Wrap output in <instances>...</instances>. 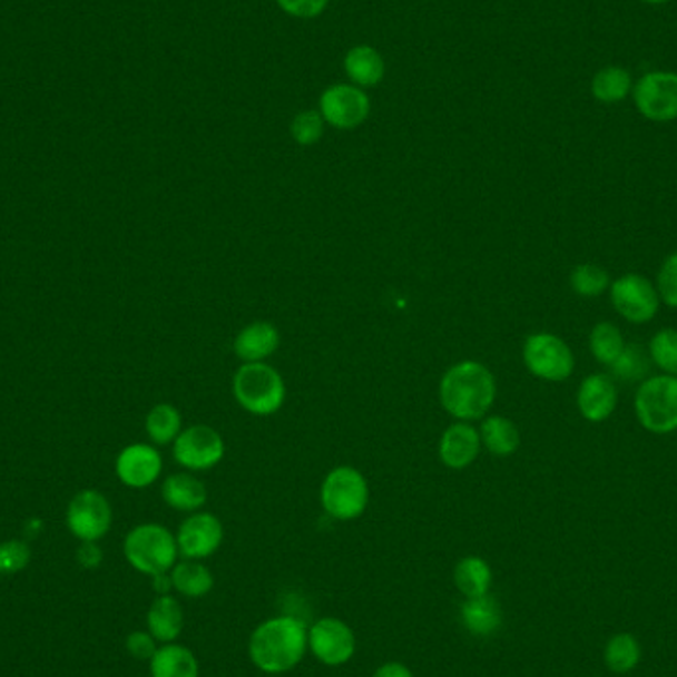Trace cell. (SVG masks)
Masks as SVG:
<instances>
[{
  "instance_id": "cell-25",
  "label": "cell",
  "mask_w": 677,
  "mask_h": 677,
  "mask_svg": "<svg viewBox=\"0 0 677 677\" xmlns=\"http://www.w3.org/2000/svg\"><path fill=\"white\" fill-rule=\"evenodd\" d=\"M493 580V572L488 561L481 557H463L454 569V585L465 598L488 595Z\"/></svg>"
},
{
  "instance_id": "cell-26",
  "label": "cell",
  "mask_w": 677,
  "mask_h": 677,
  "mask_svg": "<svg viewBox=\"0 0 677 677\" xmlns=\"http://www.w3.org/2000/svg\"><path fill=\"white\" fill-rule=\"evenodd\" d=\"M173 588L187 598L206 597L214 587L213 572L200 561L177 562L170 570Z\"/></svg>"
},
{
  "instance_id": "cell-29",
  "label": "cell",
  "mask_w": 677,
  "mask_h": 677,
  "mask_svg": "<svg viewBox=\"0 0 677 677\" xmlns=\"http://www.w3.org/2000/svg\"><path fill=\"white\" fill-rule=\"evenodd\" d=\"M640 644L632 634H616L605 648V661L610 671L615 674H628L632 671L640 661Z\"/></svg>"
},
{
  "instance_id": "cell-35",
  "label": "cell",
  "mask_w": 677,
  "mask_h": 677,
  "mask_svg": "<svg viewBox=\"0 0 677 677\" xmlns=\"http://www.w3.org/2000/svg\"><path fill=\"white\" fill-rule=\"evenodd\" d=\"M656 290L659 302L666 303L671 310H677V252L669 254L659 267Z\"/></svg>"
},
{
  "instance_id": "cell-40",
  "label": "cell",
  "mask_w": 677,
  "mask_h": 677,
  "mask_svg": "<svg viewBox=\"0 0 677 677\" xmlns=\"http://www.w3.org/2000/svg\"><path fill=\"white\" fill-rule=\"evenodd\" d=\"M373 677H414V674L401 661H389L376 669Z\"/></svg>"
},
{
  "instance_id": "cell-42",
  "label": "cell",
  "mask_w": 677,
  "mask_h": 677,
  "mask_svg": "<svg viewBox=\"0 0 677 677\" xmlns=\"http://www.w3.org/2000/svg\"><path fill=\"white\" fill-rule=\"evenodd\" d=\"M644 2H648V4H664V2H669V0H644Z\"/></svg>"
},
{
  "instance_id": "cell-31",
  "label": "cell",
  "mask_w": 677,
  "mask_h": 677,
  "mask_svg": "<svg viewBox=\"0 0 677 677\" xmlns=\"http://www.w3.org/2000/svg\"><path fill=\"white\" fill-rule=\"evenodd\" d=\"M569 284L580 297H598L610 290V274L597 264H579L570 272Z\"/></svg>"
},
{
  "instance_id": "cell-36",
  "label": "cell",
  "mask_w": 677,
  "mask_h": 677,
  "mask_svg": "<svg viewBox=\"0 0 677 677\" xmlns=\"http://www.w3.org/2000/svg\"><path fill=\"white\" fill-rule=\"evenodd\" d=\"M30 562V549L22 541L0 543V575H14Z\"/></svg>"
},
{
  "instance_id": "cell-39",
  "label": "cell",
  "mask_w": 677,
  "mask_h": 677,
  "mask_svg": "<svg viewBox=\"0 0 677 677\" xmlns=\"http://www.w3.org/2000/svg\"><path fill=\"white\" fill-rule=\"evenodd\" d=\"M101 559H104L101 549H99L98 543H94V541H86V543H81L80 549H78V561H80L81 567H86V569H96V567H99Z\"/></svg>"
},
{
  "instance_id": "cell-15",
  "label": "cell",
  "mask_w": 677,
  "mask_h": 677,
  "mask_svg": "<svg viewBox=\"0 0 677 677\" xmlns=\"http://www.w3.org/2000/svg\"><path fill=\"white\" fill-rule=\"evenodd\" d=\"M160 472H163V458L155 445L137 442L125 445L117 455V478L131 490L149 488L159 480Z\"/></svg>"
},
{
  "instance_id": "cell-17",
  "label": "cell",
  "mask_w": 677,
  "mask_h": 677,
  "mask_svg": "<svg viewBox=\"0 0 677 677\" xmlns=\"http://www.w3.org/2000/svg\"><path fill=\"white\" fill-rule=\"evenodd\" d=\"M440 460L450 470H465L472 465L481 452L480 430L470 424L458 420L454 424L445 428L444 434L440 438Z\"/></svg>"
},
{
  "instance_id": "cell-7",
  "label": "cell",
  "mask_w": 677,
  "mask_h": 677,
  "mask_svg": "<svg viewBox=\"0 0 677 677\" xmlns=\"http://www.w3.org/2000/svg\"><path fill=\"white\" fill-rule=\"evenodd\" d=\"M523 363L529 373L547 383H562L575 371L572 351L552 333H533L526 338Z\"/></svg>"
},
{
  "instance_id": "cell-14",
  "label": "cell",
  "mask_w": 677,
  "mask_h": 677,
  "mask_svg": "<svg viewBox=\"0 0 677 677\" xmlns=\"http://www.w3.org/2000/svg\"><path fill=\"white\" fill-rule=\"evenodd\" d=\"M320 114L325 124L337 129H355L371 114V101L363 89L349 84H337L323 91Z\"/></svg>"
},
{
  "instance_id": "cell-11",
  "label": "cell",
  "mask_w": 677,
  "mask_h": 677,
  "mask_svg": "<svg viewBox=\"0 0 677 677\" xmlns=\"http://www.w3.org/2000/svg\"><path fill=\"white\" fill-rule=\"evenodd\" d=\"M634 101L641 116L650 121L677 119V73L650 71L634 86Z\"/></svg>"
},
{
  "instance_id": "cell-34",
  "label": "cell",
  "mask_w": 677,
  "mask_h": 677,
  "mask_svg": "<svg viewBox=\"0 0 677 677\" xmlns=\"http://www.w3.org/2000/svg\"><path fill=\"white\" fill-rule=\"evenodd\" d=\"M612 373L622 381H634L640 379L648 371V353L641 351L638 345H626L622 355L610 366Z\"/></svg>"
},
{
  "instance_id": "cell-24",
  "label": "cell",
  "mask_w": 677,
  "mask_h": 677,
  "mask_svg": "<svg viewBox=\"0 0 677 677\" xmlns=\"http://www.w3.org/2000/svg\"><path fill=\"white\" fill-rule=\"evenodd\" d=\"M345 71L356 86L373 88L383 80V56L371 46H355L345 56Z\"/></svg>"
},
{
  "instance_id": "cell-6",
  "label": "cell",
  "mask_w": 677,
  "mask_h": 677,
  "mask_svg": "<svg viewBox=\"0 0 677 677\" xmlns=\"http://www.w3.org/2000/svg\"><path fill=\"white\" fill-rule=\"evenodd\" d=\"M320 498L327 516L337 521H353L369 508L371 490L363 473L351 465H338L325 475Z\"/></svg>"
},
{
  "instance_id": "cell-13",
  "label": "cell",
  "mask_w": 677,
  "mask_h": 677,
  "mask_svg": "<svg viewBox=\"0 0 677 677\" xmlns=\"http://www.w3.org/2000/svg\"><path fill=\"white\" fill-rule=\"evenodd\" d=\"M178 552L190 561L213 557L224 541V527L218 517L196 511L180 523L177 534Z\"/></svg>"
},
{
  "instance_id": "cell-41",
  "label": "cell",
  "mask_w": 677,
  "mask_h": 677,
  "mask_svg": "<svg viewBox=\"0 0 677 677\" xmlns=\"http://www.w3.org/2000/svg\"><path fill=\"white\" fill-rule=\"evenodd\" d=\"M153 580H155L153 588L159 592V597H163V595H169L170 590H173V579H170V572L157 575V577H153Z\"/></svg>"
},
{
  "instance_id": "cell-33",
  "label": "cell",
  "mask_w": 677,
  "mask_h": 677,
  "mask_svg": "<svg viewBox=\"0 0 677 677\" xmlns=\"http://www.w3.org/2000/svg\"><path fill=\"white\" fill-rule=\"evenodd\" d=\"M323 124H325V119L320 111L307 109V111H302L294 117L290 131H292L295 143H300L303 147H310L323 137Z\"/></svg>"
},
{
  "instance_id": "cell-4",
  "label": "cell",
  "mask_w": 677,
  "mask_h": 677,
  "mask_svg": "<svg viewBox=\"0 0 677 677\" xmlns=\"http://www.w3.org/2000/svg\"><path fill=\"white\" fill-rule=\"evenodd\" d=\"M232 391L242 409L254 416H269L284 406V379L267 363H242L234 374Z\"/></svg>"
},
{
  "instance_id": "cell-22",
  "label": "cell",
  "mask_w": 677,
  "mask_h": 677,
  "mask_svg": "<svg viewBox=\"0 0 677 677\" xmlns=\"http://www.w3.org/2000/svg\"><path fill=\"white\" fill-rule=\"evenodd\" d=\"M481 445L490 452L491 455H498V458H508V455L516 454L521 444V434H519V428L506 419V416H485V420L481 422L480 428Z\"/></svg>"
},
{
  "instance_id": "cell-16",
  "label": "cell",
  "mask_w": 677,
  "mask_h": 677,
  "mask_svg": "<svg viewBox=\"0 0 677 677\" xmlns=\"http://www.w3.org/2000/svg\"><path fill=\"white\" fill-rule=\"evenodd\" d=\"M616 404H618V391L612 376L602 373L588 374L580 383L577 406L582 419L588 422L598 424L610 419L615 414Z\"/></svg>"
},
{
  "instance_id": "cell-32",
  "label": "cell",
  "mask_w": 677,
  "mask_h": 677,
  "mask_svg": "<svg viewBox=\"0 0 677 677\" xmlns=\"http://www.w3.org/2000/svg\"><path fill=\"white\" fill-rule=\"evenodd\" d=\"M651 363L666 374H677V330H659L648 347Z\"/></svg>"
},
{
  "instance_id": "cell-30",
  "label": "cell",
  "mask_w": 677,
  "mask_h": 677,
  "mask_svg": "<svg viewBox=\"0 0 677 677\" xmlns=\"http://www.w3.org/2000/svg\"><path fill=\"white\" fill-rule=\"evenodd\" d=\"M630 91H632V78L628 71L618 66H608L605 70L598 71L592 80L595 98L605 104L622 101L628 98Z\"/></svg>"
},
{
  "instance_id": "cell-5",
  "label": "cell",
  "mask_w": 677,
  "mask_h": 677,
  "mask_svg": "<svg viewBox=\"0 0 677 677\" xmlns=\"http://www.w3.org/2000/svg\"><path fill=\"white\" fill-rule=\"evenodd\" d=\"M636 419L651 434L677 430V374H656L646 379L634 399Z\"/></svg>"
},
{
  "instance_id": "cell-18",
  "label": "cell",
  "mask_w": 677,
  "mask_h": 677,
  "mask_svg": "<svg viewBox=\"0 0 677 677\" xmlns=\"http://www.w3.org/2000/svg\"><path fill=\"white\" fill-rule=\"evenodd\" d=\"M279 347V331L269 321H254L234 338V353L242 363H266Z\"/></svg>"
},
{
  "instance_id": "cell-12",
  "label": "cell",
  "mask_w": 677,
  "mask_h": 677,
  "mask_svg": "<svg viewBox=\"0 0 677 677\" xmlns=\"http://www.w3.org/2000/svg\"><path fill=\"white\" fill-rule=\"evenodd\" d=\"M307 648L321 664L337 668L355 656V632L338 618H321L307 630Z\"/></svg>"
},
{
  "instance_id": "cell-9",
  "label": "cell",
  "mask_w": 677,
  "mask_h": 677,
  "mask_svg": "<svg viewBox=\"0 0 677 677\" xmlns=\"http://www.w3.org/2000/svg\"><path fill=\"white\" fill-rule=\"evenodd\" d=\"M226 444L218 430L206 424L185 428L173 442V455L188 472H206L223 462Z\"/></svg>"
},
{
  "instance_id": "cell-28",
  "label": "cell",
  "mask_w": 677,
  "mask_h": 677,
  "mask_svg": "<svg viewBox=\"0 0 677 677\" xmlns=\"http://www.w3.org/2000/svg\"><path fill=\"white\" fill-rule=\"evenodd\" d=\"M588 347L600 365L612 366L626 349L622 331L610 321H600L590 331Z\"/></svg>"
},
{
  "instance_id": "cell-20",
  "label": "cell",
  "mask_w": 677,
  "mask_h": 677,
  "mask_svg": "<svg viewBox=\"0 0 677 677\" xmlns=\"http://www.w3.org/2000/svg\"><path fill=\"white\" fill-rule=\"evenodd\" d=\"M460 620L472 636L485 638L498 632L503 615L498 600L488 592L483 597L465 598L460 606Z\"/></svg>"
},
{
  "instance_id": "cell-21",
  "label": "cell",
  "mask_w": 677,
  "mask_h": 677,
  "mask_svg": "<svg viewBox=\"0 0 677 677\" xmlns=\"http://www.w3.org/2000/svg\"><path fill=\"white\" fill-rule=\"evenodd\" d=\"M183 626H185V615L177 598L163 595L153 602L147 612V628L155 640L160 644H173L183 632Z\"/></svg>"
},
{
  "instance_id": "cell-23",
  "label": "cell",
  "mask_w": 677,
  "mask_h": 677,
  "mask_svg": "<svg viewBox=\"0 0 677 677\" xmlns=\"http://www.w3.org/2000/svg\"><path fill=\"white\" fill-rule=\"evenodd\" d=\"M198 659L180 644H163L151 658V677H198Z\"/></svg>"
},
{
  "instance_id": "cell-2",
  "label": "cell",
  "mask_w": 677,
  "mask_h": 677,
  "mask_svg": "<svg viewBox=\"0 0 677 677\" xmlns=\"http://www.w3.org/2000/svg\"><path fill=\"white\" fill-rule=\"evenodd\" d=\"M498 396V383L490 369L478 361L450 366L440 381V402L455 420L485 419Z\"/></svg>"
},
{
  "instance_id": "cell-1",
  "label": "cell",
  "mask_w": 677,
  "mask_h": 677,
  "mask_svg": "<svg viewBox=\"0 0 677 677\" xmlns=\"http://www.w3.org/2000/svg\"><path fill=\"white\" fill-rule=\"evenodd\" d=\"M249 659L264 674H285L307 654V626L295 616H277L259 624L249 636Z\"/></svg>"
},
{
  "instance_id": "cell-8",
  "label": "cell",
  "mask_w": 677,
  "mask_h": 677,
  "mask_svg": "<svg viewBox=\"0 0 677 677\" xmlns=\"http://www.w3.org/2000/svg\"><path fill=\"white\" fill-rule=\"evenodd\" d=\"M610 302L615 312L634 325H644L658 315L659 295L656 285L640 274H624L610 284Z\"/></svg>"
},
{
  "instance_id": "cell-3",
  "label": "cell",
  "mask_w": 677,
  "mask_h": 677,
  "mask_svg": "<svg viewBox=\"0 0 677 677\" xmlns=\"http://www.w3.org/2000/svg\"><path fill=\"white\" fill-rule=\"evenodd\" d=\"M124 552L135 570L149 577L170 572L180 555L177 537L159 523L134 527L125 537Z\"/></svg>"
},
{
  "instance_id": "cell-10",
  "label": "cell",
  "mask_w": 677,
  "mask_h": 677,
  "mask_svg": "<svg viewBox=\"0 0 677 677\" xmlns=\"http://www.w3.org/2000/svg\"><path fill=\"white\" fill-rule=\"evenodd\" d=\"M114 513L111 506L104 493L96 490H84L71 498L68 511H66V523L73 537H78L81 543L94 541L98 543L101 537H106L111 529Z\"/></svg>"
},
{
  "instance_id": "cell-38",
  "label": "cell",
  "mask_w": 677,
  "mask_h": 677,
  "mask_svg": "<svg viewBox=\"0 0 677 677\" xmlns=\"http://www.w3.org/2000/svg\"><path fill=\"white\" fill-rule=\"evenodd\" d=\"M125 648H127V651H129L135 659H141V661H145V659L151 661L155 651L159 650V648H157V640H155L149 632L129 634L127 640H125Z\"/></svg>"
},
{
  "instance_id": "cell-27",
  "label": "cell",
  "mask_w": 677,
  "mask_h": 677,
  "mask_svg": "<svg viewBox=\"0 0 677 677\" xmlns=\"http://www.w3.org/2000/svg\"><path fill=\"white\" fill-rule=\"evenodd\" d=\"M145 430H147V436L151 438L153 444H173L178 434L183 432L180 410L169 404V402L155 404L149 410V414L145 416Z\"/></svg>"
},
{
  "instance_id": "cell-19",
  "label": "cell",
  "mask_w": 677,
  "mask_h": 677,
  "mask_svg": "<svg viewBox=\"0 0 677 677\" xmlns=\"http://www.w3.org/2000/svg\"><path fill=\"white\" fill-rule=\"evenodd\" d=\"M160 496L169 508L183 511V513H196L205 508L208 491L203 481L195 478L193 473H173L163 481Z\"/></svg>"
},
{
  "instance_id": "cell-37",
  "label": "cell",
  "mask_w": 677,
  "mask_h": 677,
  "mask_svg": "<svg viewBox=\"0 0 677 677\" xmlns=\"http://www.w3.org/2000/svg\"><path fill=\"white\" fill-rule=\"evenodd\" d=\"M277 7L295 18L320 17L330 0H276Z\"/></svg>"
}]
</instances>
